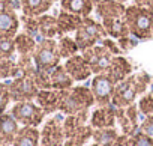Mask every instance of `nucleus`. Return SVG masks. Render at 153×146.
Instances as JSON below:
<instances>
[{
	"label": "nucleus",
	"instance_id": "nucleus-1",
	"mask_svg": "<svg viewBox=\"0 0 153 146\" xmlns=\"http://www.w3.org/2000/svg\"><path fill=\"white\" fill-rule=\"evenodd\" d=\"M150 83V77L144 72L140 74H131L126 80L120 82L116 85L114 95L111 100V104L119 109V107H128L135 103L137 97L146 92L147 86Z\"/></svg>",
	"mask_w": 153,
	"mask_h": 146
},
{
	"label": "nucleus",
	"instance_id": "nucleus-2",
	"mask_svg": "<svg viewBox=\"0 0 153 146\" xmlns=\"http://www.w3.org/2000/svg\"><path fill=\"white\" fill-rule=\"evenodd\" d=\"M93 104H96L93 92L86 86H72L71 89L62 91L59 112L69 115H76L83 110H89Z\"/></svg>",
	"mask_w": 153,
	"mask_h": 146
},
{
	"label": "nucleus",
	"instance_id": "nucleus-3",
	"mask_svg": "<svg viewBox=\"0 0 153 146\" xmlns=\"http://www.w3.org/2000/svg\"><path fill=\"white\" fill-rule=\"evenodd\" d=\"M125 21L131 36L137 39H149L153 36V12L134 3L126 8Z\"/></svg>",
	"mask_w": 153,
	"mask_h": 146
},
{
	"label": "nucleus",
	"instance_id": "nucleus-4",
	"mask_svg": "<svg viewBox=\"0 0 153 146\" xmlns=\"http://www.w3.org/2000/svg\"><path fill=\"white\" fill-rule=\"evenodd\" d=\"M33 62L38 71H51L57 65H60V53H59V44L54 38L51 39H42L38 42L36 50L33 53Z\"/></svg>",
	"mask_w": 153,
	"mask_h": 146
},
{
	"label": "nucleus",
	"instance_id": "nucleus-5",
	"mask_svg": "<svg viewBox=\"0 0 153 146\" xmlns=\"http://www.w3.org/2000/svg\"><path fill=\"white\" fill-rule=\"evenodd\" d=\"M107 36H108V33H107L104 24L98 23L96 20H93L90 17H86L83 20V24L75 32V41L81 51H84L90 47H95L96 42L102 41Z\"/></svg>",
	"mask_w": 153,
	"mask_h": 146
},
{
	"label": "nucleus",
	"instance_id": "nucleus-6",
	"mask_svg": "<svg viewBox=\"0 0 153 146\" xmlns=\"http://www.w3.org/2000/svg\"><path fill=\"white\" fill-rule=\"evenodd\" d=\"M11 115L23 127H39L47 113L33 101H20L14 104Z\"/></svg>",
	"mask_w": 153,
	"mask_h": 146
},
{
	"label": "nucleus",
	"instance_id": "nucleus-7",
	"mask_svg": "<svg viewBox=\"0 0 153 146\" xmlns=\"http://www.w3.org/2000/svg\"><path fill=\"white\" fill-rule=\"evenodd\" d=\"M11 100L15 103L20 101H32L36 98L39 88L36 86L35 80L30 76H20L15 77L11 83H8Z\"/></svg>",
	"mask_w": 153,
	"mask_h": 146
},
{
	"label": "nucleus",
	"instance_id": "nucleus-8",
	"mask_svg": "<svg viewBox=\"0 0 153 146\" xmlns=\"http://www.w3.org/2000/svg\"><path fill=\"white\" fill-rule=\"evenodd\" d=\"M66 140L65 128H63V118L56 115L44 124L41 131V146H63Z\"/></svg>",
	"mask_w": 153,
	"mask_h": 146
},
{
	"label": "nucleus",
	"instance_id": "nucleus-9",
	"mask_svg": "<svg viewBox=\"0 0 153 146\" xmlns=\"http://www.w3.org/2000/svg\"><path fill=\"white\" fill-rule=\"evenodd\" d=\"M90 89L93 92V97H95V101L98 106H108V104H111L116 83L111 80V77L107 72H102V74H96L93 77Z\"/></svg>",
	"mask_w": 153,
	"mask_h": 146
},
{
	"label": "nucleus",
	"instance_id": "nucleus-10",
	"mask_svg": "<svg viewBox=\"0 0 153 146\" xmlns=\"http://www.w3.org/2000/svg\"><path fill=\"white\" fill-rule=\"evenodd\" d=\"M83 57L89 62L93 74H102V72H105L108 69V66L111 65L114 54L107 47H104L101 44V45H95V47L84 50Z\"/></svg>",
	"mask_w": 153,
	"mask_h": 146
},
{
	"label": "nucleus",
	"instance_id": "nucleus-11",
	"mask_svg": "<svg viewBox=\"0 0 153 146\" xmlns=\"http://www.w3.org/2000/svg\"><path fill=\"white\" fill-rule=\"evenodd\" d=\"M63 66L74 82H84L93 74L89 62L83 57V54H75V56L66 59Z\"/></svg>",
	"mask_w": 153,
	"mask_h": 146
},
{
	"label": "nucleus",
	"instance_id": "nucleus-12",
	"mask_svg": "<svg viewBox=\"0 0 153 146\" xmlns=\"http://www.w3.org/2000/svg\"><path fill=\"white\" fill-rule=\"evenodd\" d=\"M117 122L116 118V107L113 104L108 106H98V109H95L90 115L89 124L93 127V130L96 128H114Z\"/></svg>",
	"mask_w": 153,
	"mask_h": 146
},
{
	"label": "nucleus",
	"instance_id": "nucleus-13",
	"mask_svg": "<svg viewBox=\"0 0 153 146\" xmlns=\"http://www.w3.org/2000/svg\"><path fill=\"white\" fill-rule=\"evenodd\" d=\"M60 97H62V91L57 89H39L38 95H36V104L47 113H54L59 110V104H60Z\"/></svg>",
	"mask_w": 153,
	"mask_h": 146
},
{
	"label": "nucleus",
	"instance_id": "nucleus-14",
	"mask_svg": "<svg viewBox=\"0 0 153 146\" xmlns=\"http://www.w3.org/2000/svg\"><path fill=\"white\" fill-rule=\"evenodd\" d=\"M107 74L111 77V80L117 85L123 80H126L131 72H132V65L128 59L122 57V56H114L111 60V65L108 66V69L105 71Z\"/></svg>",
	"mask_w": 153,
	"mask_h": 146
},
{
	"label": "nucleus",
	"instance_id": "nucleus-15",
	"mask_svg": "<svg viewBox=\"0 0 153 146\" xmlns=\"http://www.w3.org/2000/svg\"><path fill=\"white\" fill-rule=\"evenodd\" d=\"M20 124L11 113H3L0 115V143L3 145H11L14 143V139L17 133L20 131Z\"/></svg>",
	"mask_w": 153,
	"mask_h": 146
},
{
	"label": "nucleus",
	"instance_id": "nucleus-16",
	"mask_svg": "<svg viewBox=\"0 0 153 146\" xmlns=\"http://www.w3.org/2000/svg\"><path fill=\"white\" fill-rule=\"evenodd\" d=\"M20 29V18L15 11H6L0 14V39L15 38Z\"/></svg>",
	"mask_w": 153,
	"mask_h": 146
},
{
	"label": "nucleus",
	"instance_id": "nucleus-17",
	"mask_svg": "<svg viewBox=\"0 0 153 146\" xmlns=\"http://www.w3.org/2000/svg\"><path fill=\"white\" fill-rule=\"evenodd\" d=\"M95 11L101 20L104 18H116V17H123L126 12V6L122 2L117 0H101L95 6Z\"/></svg>",
	"mask_w": 153,
	"mask_h": 146
},
{
	"label": "nucleus",
	"instance_id": "nucleus-18",
	"mask_svg": "<svg viewBox=\"0 0 153 146\" xmlns=\"http://www.w3.org/2000/svg\"><path fill=\"white\" fill-rule=\"evenodd\" d=\"M83 17L71 14L68 11H60V14L57 15V24H59V36L68 35L69 32H76L78 27L83 24Z\"/></svg>",
	"mask_w": 153,
	"mask_h": 146
},
{
	"label": "nucleus",
	"instance_id": "nucleus-19",
	"mask_svg": "<svg viewBox=\"0 0 153 146\" xmlns=\"http://www.w3.org/2000/svg\"><path fill=\"white\" fill-rule=\"evenodd\" d=\"M60 6L63 11L86 18L90 17V14L93 12L95 3L93 0H60Z\"/></svg>",
	"mask_w": 153,
	"mask_h": 146
},
{
	"label": "nucleus",
	"instance_id": "nucleus-20",
	"mask_svg": "<svg viewBox=\"0 0 153 146\" xmlns=\"http://www.w3.org/2000/svg\"><path fill=\"white\" fill-rule=\"evenodd\" d=\"M50 85H51V89L66 91L74 86V80L68 74V71L65 69L63 65H57L56 68L50 71Z\"/></svg>",
	"mask_w": 153,
	"mask_h": 146
},
{
	"label": "nucleus",
	"instance_id": "nucleus-21",
	"mask_svg": "<svg viewBox=\"0 0 153 146\" xmlns=\"http://www.w3.org/2000/svg\"><path fill=\"white\" fill-rule=\"evenodd\" d=\"M41 145V131L38 127H23L17 133L12 146H39Z\"/></svg>",
	"mask_w": 153,
	"mask_h": 146
},
{
	"label": "nucleus",
	"instance_id": "nucleus-22",
	"mask_svg": "<svg viewBox=\"0 0 153 146\" xmlns=\"http://www.w3.org/2000/svg\"><path fill=\"white\" fill-rule=\"evenodd\" d=\"M20 2H21L23 15L39 17L51 9L54 0H20Z\"/></svg>",
	"mask_w": 153,
	"mask_h": 146
},
{
	"label": "nucleus",
	"instance_id": "nucleus-23",
	"mask_svg": "<svg viewBox=\"0 0 153 146\" xmlns=\"http://www.w3.org/2000/svg\"><path fill=\"white\" fill-rule=\"evenodd\" d=\"M102 24H104L108 36L122 39V38H126V36L131 35L129 29H128V24L125 21V15L123 17H116V18H104Z\"/></svg>",
	"mask_w": 153,
	"mask_h": 146
},
{
	"label": "nucleus",
	"instance_id": "nucleus-24",
	"mask_svg": "<svg viewBox=\"0 0 153 146\" xmlns=\"http://www.w3.org/2000/svg\"><path fill=\"white\" fill-rule=\"evenodd\" d=\"M38 29L39 35L42 39H51L59 36V24H57V17L53 15H39L38 17Z\"/></svg>",
	"mask_w": 153,
	"mask_h": 146
},
{
	"label": "nucleus",
	"instance_id": "nucleus-25",
	"mask_svg": "<svg viewBox=\"0 0 153 146\" xmlns=\"http://www.w3.org/2000/svg\"><path fill=\"white\" fill-rule=\"evenodd\" d=\"M14 41H15V48L20 53V56H33L38 45V41L33 36L24 32V33H18L14 38Z\"/></svg>",
	"mask_w": 153,
	"mask_h": 146
},
{
	"label": "nucleus",
	"instance_id": "nucleus-26",
	"mask_svg": "<svg viewBox=\"0 0 153 146\" xmlns=\"http://www.w3.org/2000/svg\"><path fill=\"white\" fill-rule=\"evenodd\" d=\"M119 131L114 128H96L93 130V142L98 143L99 146H113L116 140L119 139Z\"/></svg>",
	"mask_w": 153,
	"mask_h": 146
},
{
	"label": "nucleus",
	"instance_id": "nucleus-27",
	"mask_svg": "<svg viewBox=\"0 0 153 146\" xmlns=\"http://www.w3.org/2000/svg\"><path fill=\"white\" fill-rule=\"evenodd\" d=\"M57 44H59V53H60L62 59H69L80 51V47L76 44L75 38H71L68 35L60 36Z\"/></svg>",
	"mask_w": 153,
	"mask_h": 146
},
{
	"label": "nucleus",
	"instance_id": "nucleus-28",
	"mask_svg": "<svg viewBox=\"0 0 153 146\" xmlns=\"http://www.w3.org/2000/svg\"><path fill=\"white\" fill-rule=\"evenodd\" d=\"M92 136H93V127L90 124H87L78 134L66 139L63 146H86L87 142L92 139Z\"/></svg>",
	"mask_w": 153,
	"mask_h": 146
},
{
	"label": "nucleus",
	"instance_id": "nucleus-29",
	"mask_svg": "<svg viewBox=\"0 0 153 146\" xmlns=\"http://www.w3.org/2000/svg\"><path fill=\"white\" fill-rule=\"evenodd\" d=\"M15 50H17V48H15V41H14V38L0 39V60L11 59Z\"/></svg>",
	"mask_w": 153,
	"mask_h": 146
},
{
	"label": "nucleus",
	"instance_id": "nucleus-30",
	"mask_svg": "<svg viewBox=\"0 0 153 146\" xmlns=\"http://www.w3.org/2000/svg\"><path fill=\"white\" fill-rule=\"evenodd\" d=\"M138 110L143 116L153 115V94H146L138 101Z\"/></svg>",
	"mask_w": 153,
	"mask_h": 146
},
{
	"label": "nucleus",
	"instance_id": "nucleus-31",
	"mask_svg": "<svg viewBox=\"0 0 153 146\" xmlns=\"http://www.w3.org/2000/svg\"><path fill=\"white\" fill-rule=\"evenodd\" d=\"M131 143L132 146H153V137L138 130L135 134L131 136Z\"/></svg>",
	"mask_w": 153,
	"mask_h": 146
},
{
	"label": "nucleus",
	"instance_id": "nucleus-32",
	"mask_svg": "<svg viewBox=\"0 0 153 146\" xmlns=\"http://www.w3.org/2000/svg\"><path fill=\"white\" fill-rule=\"evenodd\" d=\"M11 101V94H9V88L6 83H0V115H3L8 104Z\"/></svg>",
	"mask_w": 153,
	"mask_h": 146
},
{
	"label": "nucleus",
	"instance_id": "nucleus-33",
	"mask_svg": "<svg viewBox=\"0 0 153 146\" xmlns=\"http://www.w3.org/2000/svg\"><path fill=\"white\" fill-rule=\"evenodd\" d=\"M21 9L20 0H0V14L6 11H17Z\"/></svg>",
	"mask_w": 153,
	"mask_h": 146
},
{
	"label": "nucleus",
	"instance_id": "nucleus-34",
	"mask_svg": "<svg viewBox=\"0 0 153 146\" xmlns=\"http://www.w3.org/2000/svg\"><path fill=\"white\" fill-rule=\"evenodd\" d=\"M101 44L104 45V47H107L114 56H120V53H122V48H120V45H119V42H116L114 39H111V38H104L102 41H101Z\"/></svg>",
	"mask_w": 153,
	"mask_h": 146
},
{
	"label": "nucleus",
	"instance_id": "nucleus-35",
	"mask_svg": "<svg viewBox=\"0 0 153 146\" xmlns=\"http://www.w3.org/2000/svg\"><path fill=\"white\" fill-rule=\"evenodd\" d=\"M140 131H143L147 136L153 137V115L144 118V121L140 124Z\"/></svg>",
	"mask_w": 153,
	"mask_h": 146
},
{
	"label": "nucleus",
	"instance_id": "nucleus-36",
	"mask_svg": "<svg viewBox=\"0 0 153 146\" xmlns=\"http://www.w3.org/2000/svg\"><path fill=\"white\" fill-rule=\"evenodd\" d=\"M117 42H119V45H120V48H122V51H128L129 48H132L134 45H137V42L131 39V35H129V36H126V38H122V39H117Z\"/></svg>",
	"mask_w": 153,
	"mask_h": 146
},
{
	"label": "nucleus",
	"instance_id": "nucleus-37",
	"mask_svg": "<svg viewBox=\"0 0 153 146\" xmlns=\"http://www.w3.org/2000/svg\"><path fill=\"white\" fill-rule=\"evenodd\" d=\"M113 146H132V143H131V136L120 134L119 139L116 140V143H114Z\"/></svg>",
	"mask_w": 153,
	"mask_h": 146
},
{
	"label": "nucleus",
	"instance_id": "nucleus-38",
	"mask_svg": "<svg viewBox=\"0 0 153 146\" xmlns=\"http://www.w3.org/2000/svg\"><path fill=\"white\" fill-rule=\"evenodd\" d=\"M135 3L153 12V0H135Z\"/></svg>",
	"mask_w": 153,
	"mask_h": 146
},
{
	"label": "nucleus",
	"instance_id": "nucleus-39",
	"mask_svg": "<svg viewBox=\"0 0 153 146\" xmlns=\"http://www.w3.org/2000/svg\"><path fill=\"white\" fill-rule=\"evenodd\" d=\"M99 2H101V0H93V3H95V6H96V5H98Z\"/></svg>",
	"mask_w": 153,
	"mask_h": 146
},
{
	"label": "nucleus",
	"instance_id": "nucleus-40",
	"mask_svg": "<svg viewBox=\"0 0 153 146\" xmlns=\"http://www.w3.org/2000/svg\"><path fill=\"white\" fill-rule=\"evenodd\" d=\"M117 2H122V3H126V2H129V0H117Z\"/></svg>",
	"mask_w": 153,
	"mask_h": 146
},
{
	"label": "nucleus",
	"instance_id": "nucleus-41",
	"mask_svg": "<svg viewBox=\"0 0 153 146\" xmlns=\"http://www.w3.org/2000/svg\"><path fill=\"white\" fill-rule=\"evenodd\" d=\"M89 146H99V145H98V143H95V142H93V143H92V145H89Z\"/></svg>",
	"mask_w": 153,
	"mask_h": 146
},
{
	"label": "nucleus",
	"instance_id": "nucleus-42",
	"mask_svg": "<svg viewBox=\"0 0 153 146\" xmlns=\"http://www.w3.org/2000/svg\"><path fill=\"white\" fill-rule=\"evenodd\" d=\"M54 2H56V0H54Z\"/></svg>",
	"mask_w": 153,
	"mask_h": 146
}]
</instances>
